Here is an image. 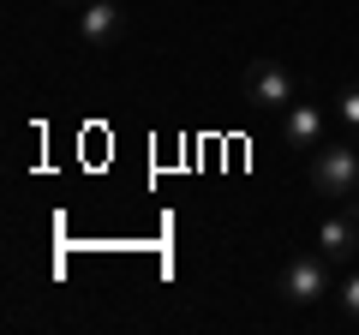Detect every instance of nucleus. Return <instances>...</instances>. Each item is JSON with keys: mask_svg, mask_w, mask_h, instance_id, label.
<instances>
[{"mask_svg": "<svg viewBox=\"0 0 359 335\" xmlns=\"http://www.w3.org/2000/svg\"><path fill=\"white\" fill-rule=\"evenodd\" d=\"M335 311H341V323H359V270L347 275V287L335 294Z\"/></svg>", "mask_w": 359, "mask_h": 335, "instance_id": "obj_7", "label": "nucleus"}, {"mask_svg": "<svg viewBox=\"0 0 359 335\" xmlns=\"http://www.w3.org/2000/svg\"><path fill=\"white\" fill-rule=\"evenodd\" d=\"M311 186L323 198H359V144H318L311 150Z\"/></svg>", "mask_w": 359, "mask_h": 335, "instance_id": "obj_1", "label": "nucleus"}, {"mask_svg": "<svg viewBox=\"0 0 359 335\" xmlns=\"http://www.w3.org/2000/svg\"><path fill=\"white\" fill-rule=\"evenodd\" d=\"M66 6H84V0H66Z\"/></svg>", "mask_w": 359, "mask_h": 335, "instance_id": "obj_9", "label": "nucleus"}, {"mask_svg": "<svg viewBox=\"0 0 359 335\" xmlns=\"http://www.w3.org/2000/svg\"><path fill=\"white\" fill-rule=\"evenodd\" d=\"M245 102L264 108V114L269 108H294L299 102V78L287 72L282 60H257L252 72H245Z\"/></svg>", "mask_w": 359, "mask_h": 335, "instance_id": "obj_3", "label": "nucleus"}, {"mask_svg": "<svg viewBox=\"0 0 359 335\" xmlns=\"http://www.w3.org/2000/svg\"><path fill=\"white\" fill-rule=\"evenodd\" d=\"M318 252H323L330 264H347V258L359 252V198H347L335 216L318 221Z\"/></svg>", "mask_w": 359, "mask_h": 335, "instance_id": "obj_5", "label": "nucleus"}, {"mask_svg": "<svg viewBox=\"0 0 359 335\" xmlns=\"http://www.w3.org/2000/svg\"><path fill=\"white\" fill-rule=\"evenodd\" d=\"M330 275H335V264L323 258V252H299V258L282 264V282H276V294H282L287 306H311V299L330 294Z\"/></svg>", "mask_w": 359, "mask_h": 335, "instance_id": "obj_2", "label": "nucleus"}, {"mask_svg": "<svg viewBox=\"0 0 359 335\" xmlns=\"http://www.w3.org/2000/svg\"><path fill=\"white\" fill-rule=\"evenodd\" d=\"M282 144L287 150H318L323 144V108L318 102H294L282 114Z\"/></svg>", "mask_w": 359, "mask_h": 335, "instance_id": "obj_6", "label": "nucleus"}, {"mask_svg": "<svg viewBox=\"0 0 359 335\" xmlns=\"http://www.w3.org/2000/svg\"><path fill=\"white\" fill-rule=\"evenodd\" d=\"M335 114H341V126H353V132H359V84H347V90L335 96Z\"/></svg>", "mask_w": 359, "mask_h": 335, "instance_id": "obj_8", "label": "nucleus"}, {"mask_svg": "<svg viewBox=\"0 0 359 335\" xmlns=\"http://www.w3.org/2000/svg\"><path fill=\"white\" fill-rule=\"evenodd\" d=\"M126 36V0H84L78 6V42L84 48H114Z\"/></svg>", "mask_w": 359, "mask_h": 335, "instance_id": "obj_4", "label": "nucleus"}]
</instances>
